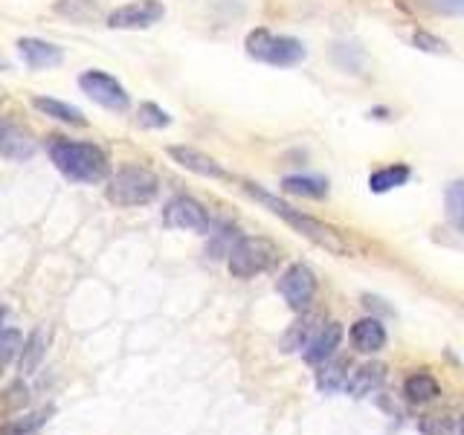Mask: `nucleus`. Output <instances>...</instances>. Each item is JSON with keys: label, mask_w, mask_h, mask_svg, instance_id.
<instances>
[{"label": "nucleus", "mask_w": 464, "mask_h": 435, "mask_svg": "<svg viewBox=\"0 0 464 435\" xmlns=\"http://www.w3.org/2000/svg\"><path fill=\"white\" fill-rule=\"evenodd\" d=\"M21 343H24L21 331L6 325V308H0V369L21 352Z\"/></svg>", "instance_id": "22"}, {"label": "nucleus", "mask_w": 464, "mask_h": 435, "mask_svg": "<svg viewBox=\"0 0 464 435\" xmlns=\"http://www.w3.org/2000/svg\"><path fill=\"white\" fill-rule=\"evenodd\" d=\"M340 343H343V328H340V323H325V325H319L316 334L308 340V345L302 348V352H304V360H308L311 366H323L325 360H331L334 354H337Z\"/></svg>", "instance_id": "12"}, {"label": "nucleus", "mask_w": 464, "mask_h": 435, "mask_svg": "<svg viewBox=\"0 0 464 435\" xmlns=\"http://www.w3.org/2000/svg\"><path fill=\"white\" fill-rule=\"evenodd\" d=\"M316 334V319L314 316H302L294 323V328L287 331L285 337V352H302L304 345H308V340Z\"/></svg>", "instance_id": "23"}, {"label": "nucleus", "mask_w": 464, "mask_h": 435, "mask_svg": "<svg viewBox=\"0 0 464 435\" xmlns=\"http://www.w3.org/2000/svg\"><path fill=\"white\" fill-rule=\"evenodd\" d=\"M163 221L171 229H183V232H198V236H207L209 232V215L200 207L195 198H174L166 203L163 209Z\"/></svg>", "instance_id": "8"}, {"label": "nucleus", "mask_w": 464, "mask_h": 435, "mask_svg": "<svg viewBox=\"0 0 464 435\" xmlns=\"http://www.w3.org/2000/svg\"><path fill=\"white\" fill-rule=\"evenodd\" d=\"M246 55L270 67H296L304 62V44L294 35H276L270 29H253L244 41Z\"/></svg>", "instance_id": "3"}, {"label": "nucleus", "mask_w": 464, "mask_h": 435, "mask_svg": "<svg viewBox=\"0 0 464 435\" xmlns=\"http://www.w3.org/2000/svg\"><path fill=\"white\" fill-rule=\"evenodd\" d=\"M44 352H47V331L44 328H35L29 337L21 343V372L24 374H33L41 360H44Z\"/></svg>", "instance_id": "20"}, {"label": "nucleus", "mask_w": 464, "mask_h": 435, "mask_svg": "<svg viewBox=\"0 0 464 435\" xmlns=\"http://www.w3.org/2000/svg\"><path fill=\"white\" fill-rule=\"evenodd\" d=\"M35 151H38V145L24 128L9 125V122L0 125V154L6 160H12V163H26V160L35 157Z\"/></svg>", "instance_id": "14"}, {"label": "nucleus", "mask_w": 464, "mask_h": 435, "mask_svg": "<svg viewBox=\"0 0 464 435\" xmlns=\"http://www.w3.org/2000/svg\"><path fill=\"white\" fill-rule=\"evenodd\" d=\"M410 178H412L410 166H403V163L383 166V169H377V171L372 174V178H369V192H374V195H386V192H392V188L403 186Z\"/></svg>", "instance_id": "19"}, {"label": "nucleus", "mask_w": 464, "mask_h": 435, "mask_svg": "<svg viewBox=\"0 0 464 435\" xmlns=\"http://www.w3.org/2000/svg\"><path fill=\"white\" fill-rule=\"evenodd\" d=\"M282 188H285L287 195H296V198L323 200L328 195V180L311 178V174H290V178L282 180Z\"/></svg>", "instance_id": "18"}, {"label": "nucleus", "mask_w": 464, "mask_h": 435, "mask_svg": "<svg viewBox=\"0 0 464 435\" xmlns=\"http://www.w3.org/2000/svg\"><path fill=\"white\" fill-rule=\"evenodd\" d=\"M169 157L174 160L178 166H183L186 171H195L200 178H212V180H229V171L218 163L215 157L203 154L198 149H188V145H171Z\"/></svg>", "instance_id": "10"}, {"label": "nucleus", "mask_w": 464, "mask_h": 435, "mask_svg": "<svg viewBox=\"0 0 464 435\" xmlns=\"http://www.w3.org/2000/svg\"><path fill=\"white\" fill-rule=\"evenodd\" d=\"M461 212H464V186L461 180H456L447 188V218L456 229H461Z\"/></svg>", "instance_id": "24"}, {"label": "nucleus", "mask_w": 464, "mask_h": 435, "mask_svg": "<svg viewBox=\"0 0 464 435\" xmlns=\"http://www.w3.org/2000/svg\"><path fill=\"white\" fill-rule=\"evenodd\" d=\"M352 343L360 354H377L386 345V328L381 319L362 316L352 325Z\"/></svg>", "instance_id": "15"}, {"label": "nucleus", "mask_w": 464, "mask_h": 435, "mask_svg": "<svg viewBox=\"0 0 464 435\" xmlns=\"http://www.w3.org/2000/svg\"><path fill=\"white\" fill-rule=\"evenodd\" d=\"M424 4L435 12H444V14H459L464 9V0H424Z\"/></svg>", "instance_id": "27"}, {"label": "nucleus", "mask_w": 464, "mask_h": 435, "mask_svg": "<svg viewBox=\"0 0 464 435\" xmlns=\"http://www.w3.org/2000/svg\"><path fill=\"white\" fill-rule=\"evenodd\" d=\"M412 44L418 50H424V53H447V44L441 38H435V35H427V33H415Z\"/></svg>", "instance_id": "26"}, {"label": "nucleus", "mask_w": 464, "mask_h": 435, "mask_svg": "<svg viewBox=\"0 0 464 435\" xmlns=\"http://www.w3.org/2000/svg\"><path fill=\"white\" fill-rule=\"evenodd\" d=\"M4 70H9V62H6L4 55H0V72H4Z\"/></svg>", "instance_id": "28"}, {"label": "nucleus", "mask_w": 464, "mask_h": 435, "mask_svg": "<svg viewBox=\"0 0 464 435\" xmlns=\"http://www.w3.org/2000/svg\"><path fill=\"white\" fill-rule=\"evenodd\" d=\"M79 87L96 102V105L108 108V111H128V105H130L128 91L111 76V72L84 70L82 76H79Z\"/></svg>", "instance_id": "6"}, {"label": "nucleus", "mask_w": 464, "mask_h": 435, "mask_svg": "<svg viewBox=\"0 0 464 435\" xmlns=\"http://www.w3.org/2000/svg\"><path fill=\"white\" fill-rule=\"evenodd\" d=\"M18 53H21V62L29 70H53L64 62L62 47H55V44L44 41V38H21Z\"/></svg>", "instance_id": "11"}, {"label": "nucleus", "mask_w": 464, "mask_h": 435, "mask_svg": "<svg viewBox=\"0 0 464 435\" xmlns=\"http://www.w3.org/2000/svg\"><path fill=\"white\" fill-rule=\"evenodd\" d=\"M386 381V366L383 362H362L354 372L348 369V377H345V392L352 398H369L372 392H377Z\"/></svg>", "instance_id": "13"}, {"label": "nucleus", "mask_w": 464, "mask_h": 435, "mask_svg": "<svg viewBox=\"0 0 464 435\" xmlns=\"http://www.w3.org/2000/svg\"><path fill=\"white\" fill-rule=\"evenodd\" d=\"M35 111L53 116V120L64 122V125H76V128H84L87 125V116L76 108L70 105V102H62V99H50V96H35L33 99Z\"/></svg>", "instance_id": "16"}, {"label": "nucleus", "mask_w": 464, "mask_h": 435, "mask_svg": "<svg viewBox=\"0 0 464 435\" xmlns=\"http://www.w3.org/2000/svg\"><path fill=\"white\" fill-rule=\"evenodd\" d=\"M279 294L294 311H304L316 296V276L308 265H290L279 279Z\"/></svg>", "instance_id": "7"}, {"label": "nucleus", "mask_w": 464, "mask_h": 435, "mask_svg": "<svg viewBox=\"0 0 464 435\" xmlns=\"http://www.w3.org/2000/svg\"><path fill=\"white\" fill-rule=\"evenodd\" d=\"M140 125L142 128H166L169 122H171V116L160 108V105H154V102H145V105H140Z\"/></svg>", "instance_id": "25"}, {"label": "nucleus", "mask_w": 464, "mask_h": 435, "mask_svg": "<svg viewBox=\"0 0 464 435\" xmlns=\"http://www.w3.org/2000/svg\"><path fill=\"white\" fill-rule=\"evenodd\" d=\"M166 14V6L160 0H130V4L113 9L108 14L111 29H149Z\"/></svg>", "instance_id": "9"}, {"label": "nucleus", "mask_w": 464, "mask_h": 435, "mask_svg": "<svg viewBox=\"0 0 464 435\" xmlns=\"http://www.w3.org/2000/svg\"><path fill=\"white\" fill-rule=\"evenodd\" d=\"M157 174L149 171L145 166H125L108 178V200L116 207H145L157 198Z\"/></svg>", "instance_id": "5"}, {"label": "nucleus", "mask_w": 464, "mask_h": 435, "mask_svg": "<svg viewBox=\"0 0 464 435\" xmlns=\"http://www.w3.org/2000/svg\"><path fill=\"white\" fill-rule=\"evenodd\" d=\"M403 395H406V401H412V403H430V401H435L441 395V383L435 381L430 372H415V374L406 377Z\"/></svg>", "instance_id": "17"}, {"label": "nucleus", "mask_w": 464, "mask_h": 435, "mask_svg": "<svg viewBox=\"0 0 464 435\" xmlns=\"http://www.w3.org/2000/svg\"><path fill=\"white\" fill-rule=\"evenodd\" d=\"M50 160L72 183H102V180H108V174H111L108 154L93 142L55 140L50 145Z\"/></svg>", "instance_id": "2"}, {"label": "nucleus", "mask_w": 464, "mask_h": 435, "mask_svg": "<svg viewBox=\"0 0 464 435\" xmlns=\"http://www.w3.org/2000/svg\"><path fill=\"white\" fill-rule=\"evenodd\" d=\"M279 261V246L265 236L238 238L227 253V267L236 279H253L258 273H267Z\"/></svg>", "instance_id": "4"}, {"label": "nucleus", "mask_w": 464, "mask_h": 435, "mask_svg": "<svg viewBox=\"0 0 464 435\" xmlns=\"http://www.w3.org/2000/svg\"><path fill=\"white\" fill-rule=\"evenodd\" d=\"M244 192L250 195V198H256L258 203H265V207L273 215H279L287 227H294L299 236L314 241L316 246H323V250H328L334 256H352V244H348L343 238V232L334 229L331 224L319 221V218H314V215H304L302 209H294L290 203H285V200H279L276 195L265 192V188H261L258 183H244Z\"/></svg>", "instance_id": "1"}, {"label": "nucleus", "mask_w": 464, "mask_h": 435, "mask_svg": "<svg viewBox=\"0 0 464 435\" xmlns=\"http://www.w3.org/2000/svg\"><path fill=\"white\" fill-rule=\"evenodd\" d=\"M348 362L345 360H325L323 366H319V377H316V386L323 392H337L345 386V377H348Z\"/></svg>", "instance_id": "21"}]
</instances>
